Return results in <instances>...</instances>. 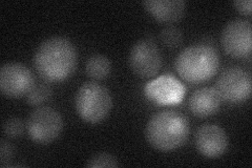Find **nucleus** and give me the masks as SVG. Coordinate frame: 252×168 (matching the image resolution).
Here are the masks:
<instances>
[{"label":"nucleus","mask_w":252,"mask_h":168,"mask_svg":"<svg viewBox=\"0 0 252 168\" xmlns=\"http://www.w3.org/2000/svg\"><path fill=\"white\" fill-rule=\"evenodd\" d=\"M216 90L220 99L228 103H243L251 96V76L241 67H228L219 76Z\"/></svg>","instance_id":"nucleus-6"},{"label":"nucleus","mask_w":252,"mask_h":168,"mask_svg":"<svg viewBox=\"0 0 252 168\" xmlns=\"http://www.w3.org/2000/svg\"><path fill=\"white\" fill-rule=\"evenodd\" d=\"M26 129L32 141L46 145L60 135L63 130V120L57 110L42 106L32 111Z\"/></svg>","instance_id":"nucleus-5"},{"label":"nucleus","mask_w":252,"mask_h":168,"mask_svg":"<svg viewBox=\"0 0 252 168\" xmlns=\"http://www.w3.org/2000/svg\"><path fill=\"white\" fill-rule=\"evenodd\" d=\"M131 70L140 78H153L160 73L163 57L158 45L149 39L135 43L129 54Z\"/></svg>","instance_id":"nucleus-7"},{"label":"nucleus","mask_w":252,"mask_h":168,"mask_svg":"<svg viewBox=\"0 0 252 168\" xmlns=\"http://www.w3.org/2000/svg\"><path fill=\"white\" fill-rule=\"evenodd\" d=\"M119 162L118 159L107 153H100L97 155H94L90 158V160L86 163V167L88 168H100V167H109L114 168L119 166Z\"/></svg>","instance_id":"nucleus-17"},{"label":"nucleus","mask_w":252,"mask_h":168,"mask_svg":"<svg viewBox=\"0 0 252 168\" xmlns=\"http://www.w3.org/2000/svg\"><path fill=\"white\" fill-rule=\"evenodd\" d=\"M14 156V148L11 144L5 141L1 140L0 143V162H1L2 167L10 166V162Z\"/></svg>","instance_id":"nucleus-19"},{"label":"nucleus","mask_w":252,"mask_h":168,"mask_svg":"<svg viewBox=\"0 0 252 168\" xmlns=\"http://www.w3.org/2000/svg\"><path fill=\"white\" fill-rule=\"evenodd\" d=\"M233 5L239 13L244 16H250L252 10V1L251 0H241V1H234Z\"/></svg>","instance_id":"nucleus-20"},{"label":"nucleus","mask_w":252,"mask_h":168,"mask_svg":"<svg viewBox=\"0 0 252 168\" xmlns=\"http://www.w3.org/2000/svg\"><path fill=\"white\" fill-rule=\"evenodd\" d=\"M78 53L75 45L63 37H52L43 41L35 53L36 71L47 82H62L77 68Z\"/></svg>","instance_id":"nucleus-1"},{"label":"nucleus","mask_w":252,"mask_h":168,"mask_svg":"<svg viewBox=\"0 0 252 168\" xmlns=\"http://www.w3.org/2000/svg\"><path fill=\"white\" fill-rule=\"evenodd\" d=\"M160 40L165 46L169 47V49H175L182 43L183 33L179 28L168 26L161 31Z\"/></svg>","instance_id":"nucleus-16"},{"label":"nucleus","mask_w":252,"mask_h":168,"mask_svg":"<svg viewBox=\"0 0 252 168\" xmlns=\"http://www.w3.org/2000/svg\"><path fill=\"white\" fill-rule=\"evenodd\" d=\"M85 71L91 79L103 80L106 79L112 71V62L104 55H93L86 61Z\"/></svg>","instance_id":"nucleus-14"},{"label":"nucleus","mask_w":252,"mask_h":168,"mask_svg":"<svg viewBox=\"0 0 252 168\" xmlns=\"http://www.w3.org/2000/svg\"><path fill=\"white\" fill-rule=\"evenodd\" d=\"M219 93L215 87H202L196 90L189 98L188 107L191 114L198 118H207L217 114L220 106Z\"/></svg>","instance_id":"nucleus-12"},{"label":"nucleus","mask_w":252,"mask_h":168,"mask_svg":"<svg viewBox=\"0 0 252 168\" xmlns=\"http://www.w3.org/2000/svg\"><path fill=\"white\" fill-rule=\"evenodd\" d=\"M145 10L162 23L177 22L185 14L186 2L183 0H148L143 2Z\"/></svg>","instance_id":"nucleus-13"},{"label":"nucleus","mask_w":252,"mask_h":168,"mask_svg":"<svg viewBox=\"0 0 252 168\" xmlns=\"http://www.w3.org/2000/svg\"><path fill=\"white\" fill-rule=\"evenodd\" d=\"M178 75L191 84L207 82L216 76L220 67L217 51L209 45L195 44L186 47L175 61Z\"/></svg>","instance_id":"nucleus-3"},{"label":"nucleus","mask_w":252,"mask_h":168,"mask_svg":"<svg viewBox=\"0 0 252 168\" xmlns=\"http://www.w3.org/2000/svg\"><path fill=\"white\" fill-rule=\"evenodd\" d=\"M144 92L146 97L158 105H175L182 101L185 89L175 77L164 75L149 82Z\"/></svg>","instance_id":"nucleus-11"},{"label":"nucleus","mask_w":252,"mask_h":168,"mask_svg":"<svg viewBox=\"0 0 252 168\" xmlns=\"http://www.w3.org/2000/svg\"><path fill=\"white\" fill-rule=\"evenodd\" d=\"M75 105L79 117L85 122L96 124L108 116L113 99L105 86L96 82H85L77 92Z\"/></svg>","instance_id":"nucleus-4"},{"label":"nucleus","mask_w":252,"mask_h":168,"mask_svg":"<svg viewBox=\"0 0 252 168\" xmlns=\"http://www.w3.org/2000/svg\"><path fill=\"white\" fill-rule=\"evenodd\" d=\"M52 97V89L46 83H35L33 89L27 95V103L30 106L38 107L43 105Z\"/></svg>","instance_id":"nucleus-15"},{"label":"nucleus","mask_w":252,"mask_h":168,"mask_svg":"<svg viewBox=\"0 0 252 168\" xmlns=\"http://www.w3.org/2000/svg\"><path fill=\"white\" fill-rule=\"evenodd\" d=\"M35 85L31 69L19 62H7L0 69V90L7 98L27 96Z\"/></svg>","instance_id":"nucleus-8"},{"label":"nucleus","mask_w":252,"mask_h":168,"mask_svg":"<svg viewBox=\"0 0 252 168\" xmlns=\"http://www.w3.org/2000/svg\"><path fill=\"white\" fill-rule=\"evenodd\" d=\"M3 132L6 137L11 139H17L25 132V123L19 118H11L6 120L3 124Z\"/></svg>","instance_id":"nucleus-18"},{"label":"nucleus","mask_w":252,"mask_h":168,"mask_svg":"<svg viewBox=\"0 0 252 168\" xmlns=\"http://www.w3.org/2000/svg\"><path fill=\"white\" fill-rule=\"evenodd\" d=\"M189 133L190 126L187 118L177 110L158 111L148 120L145 129L148 143L163 153L183 146Z\"/></svg>","instance_id":"nucleus-2"},{"label":"nucleus","mask_w":252,"mask_h":168,"mask_svg":"<svg viewBox=\"0 0 252 168\" xmlns=\"http://www.w3.org/2000/svg\"><path fill=\"white\" fill-rule=\"evenodd\" d=\"M251 22L248 20H232L222 32V46L227 55L233 58H246L251 55Z\"/></svg>","instance_id":"nucleus-9"},{"label":"nucleus","mask_w":252,"mask_h":168,"mask_svg":"<svg viewBox=\"0 0 252 168\" xmlns=\"http://www.w3.org/2000/svg\"><path fill=\"white\" fill-rule=\"evenodd\" d=\"M194 143L199 153L209 159L223 156L229 145L226 132L217 124L202 125L195 133Z\"/></svg>","instance_id":"nucleus-10"}]
</instances>
